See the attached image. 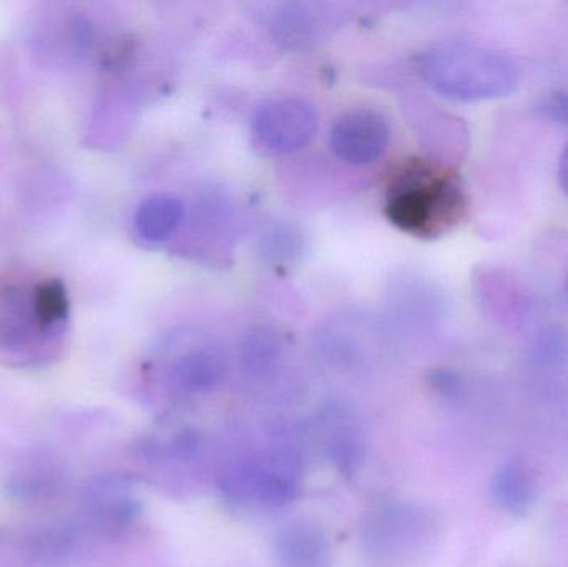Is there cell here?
<instances>
[{
	"instance_id": "6da1fadb",
	"label": "cell",
	"mask_w": 568,
	"mask_h": 567,
	"mask_svg": "<svg viewBox=\"0 0 568 567\" xmlns=\"http://www.w3.org/2000/svg\"><path fill=\"white\" fill-rule=\"evenodd\" d=\"M463 179L449 166L413 160L389 183L386 215L403 232L434 240L456 230L469 213Z\"/></svg>"
},
{
	"instance_id": "7a4b0ae2",
	"label": "cell",
	"mask_w": 568,
	"mask_h": 567,
	"mask_svg": "<svg viewBox=\"0 0 568 567\" xmlns=\"http://www.w3.org/2000/svg\"><path fill=\"white\" fill-rule=\"evenodd\" d=\"M419 72L434 92L459 102L503 99L519 83V69L509 55L463 40L436 43L424 50Z\"/></svg>"
},
{
	"instance_id": "3957f363",
	"label": "cell",
	"mask_w": 568,
	"mask_h": 567,
	"mask_svg": "<svg viewBox=\"0 0 568 567\" xmlns=\"http://www.w3.org/2000/svg\"><path fill=\"white\" fill-rule=\"evenodd\" d=\"M434 519L429 512L400 502L381 503L364 516L361 538L367 555L397 559L413 555L430 539Z\"/></svg>"
},
{
	"instance_id": "277c9868",
	"label": "cell",
	"mask_w": 568,
	"mask_h": 567,
	"mask_svg": "<svg viewBox=\"0 0 568 567\" xmlns=\"http://www.w3.org/2000/svg\"><path fill=\"white\" fill-rule=\"evenodd\" d=\"M300 459L291 452H275L236 466L225 479L233 499L282 508L296 499L301 485Z\"/></svg>"
},
{
	"instance_id": "5b68a950",
	"label": "cell",
	"mask_w": 568,
	"mask_h": 567,
	"mask_svg": "<svg viewBox=\"0 0 568 567\" xmlns=\"http://www.w3.org/2000/svg\"><path fill=\"white\" fill-rule=\"evenodd\" d=\"M252 129L260 145L270 152H294L306 145L316 133V110L297 97L272 99L255 110Z\"/></svg>"
},
{
	"instance_id": "8992f818",
	"label": "cell",
	"mask_w": 568,
	"mask_h": 567,
	"mask_svg": "<svg viewBox=\"0 0 568 567\" xmlns=\"http://www.w3.org/2000/svg\"><path fill=\"white\" fill-rule=\"evenodd\" d=\"M390 129L386 117L374 109L347 110L331 129V150L351 165L376 162L389 145Z\"/></svg>"
},
{
	"instance_id": "52a82bcc",
	"label": "cell",
	"mask_w": 568,
	"mask_h": 567,
	"mask_svg": "<svg viewBox=\"0 0 568 567\" xmlns=\"http://www.w3.org/2000/svg\"><path fill=\"white\" fill-rule=\"evenodd\" d=\"M276 567H331L333 548L321 526L304 519L287 523L273 541Z\"/></svg>"
},
{
	"instance_id": "ba28073f",
	"label": "cell",
	"mask_w": 568,
	"mask_h": 567,
	"mask_svg": "<svg viewBox=\"0 0 568 567\" xmlns=\"http://www.w3.org/2000/svg\"><path fill=\"white\" fill-rule=\"evenodd\" d=\"M229 373V358L215 343L193 346L183 352L170 366V383L185 395L213 392Z\"/></svg>"
},
{
	"instance_id": "9c48e42d",
	"label": "cell",
	"mask_w": 568,
	"mask_h": 567,
	"mask_svg": "<svg viewBox=\"0 0 568 567\" xmlns=\"http://www.w3.org/2000/svg\"><path fill=\"white\" fill-rule=\"evenodd\" d=\"M320 425L327 458L341 475H357L364 459V439L356 418L343 406H326L321 413Z\"/></svg>"
},
{
	"instance_id": "30bf717a",
	"label": "cell",
	"mask_w": 568,
	"mask_h": 567,
	"mask_svg": "<svg viewBox=\"0 0 568 567\" xmlns=\"http://www.w3.org/2000/svg\"><path fill=\"white\" fill-rule=\"evenodd\" d=\"M479 295L487 313L506 325H520L536 313V302L529 290L503 270H487L480 276Z\"/></svg>"
},
{
	"instance_id": "8fae6325",
	"label": "cell",
	"mask_w": 568,
	"mask_h": 567,
	"mask_svg": "<svg viewBox=\"0 0 568 567\" xmlns=\"http://www.w3.org/2000/svg\"><path fill=\"white\" fill-rule=\"evenodd\" d=\"M494 502L510 515H526L537 498L536 473L520 458L507 459L494 475Z\"/></svg>"
},
{
	"instance_id": "7c38bea8",
	"label": "cell",
	"mask_w": 568,
	"mask_h": 567,
	"mask_svg": "<svg viewBox=\"0 0 568 567\" xmlns=\"http://www.w3.org/2000/svg\"><path fill=\"white\" fill-rule=\"evenodd\" d=\"M185 203L172 193L146 196L135 212V230L146 243H163L176 232L185 219Z\"/></svg>"
},
{
	"instance_id": "4fadbf2b",
	"label": "cell",
	"mask_w": 568,
	"mask_h": 567,
	"mask_svg": "<svg viewBox=\"0 0 568 567\" xmlns=\"http://www.w3.org/2000/svg\"><path fill=\"white\" fill-rule=\"evenodd\" d=\"M282 355L283 338L270 326H256L243 336L240 360L243 372L253 378L270 375L278 365Z\"/></svg>"
},
{
	"instance_id": "5bb4252c",
	"label": "cell",
	"mask_w": 568,
	"mask_h": 567,
	"mask_svg": "<svg viewBox=\"0 0 568 567\" xmlns=\"http://www.w3.org/2000/svg\"><path fill=\"white\" fill-rule=\"evenodd\" d=\"M539 112L552 122L568 129V92L567 90H556V92L547 93L540 100Z\"/></svg>"
},
{
	"instance_id": "9a60e30c",
	"label": "cell",
	"mask_w": 568,
	"mask_h": 567,
	"mask_svg": "<svg viewBox=\"0 0 568 567\" xmlns=\"http://www.w3.org/2000/svg\"><path fill=\"white\" fill-rule=\"evenodd\" d=\"M559 183L568 199V143L564 146L559 159Z\"/></svg>"
},
{
	"instance_id": "2e32d148",
	"label": "cell",
	"mask_w": 568,
	"mask_h": 567,
	"mask_svg": "<svg viewBox=\"0 0 568 567\" xmlns=\"http://www.w3.org/2000/svg\"><path fill=\"white\" fill-rule=\"evenodd\" d=\"M564 295H566V303L568 306V276H567V282H566V290H564Z\"/></svg>"
}]
</instances>
